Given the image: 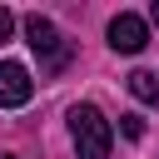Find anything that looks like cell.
<instances>
[{"label":"cell","instance_id":"8","mask_svg":"<svg viewBox=\"0 0 159 159\" xmlns=\"http://www.w3.org/2000/svg\"><path fill=\"white\" fill-rule=\"evenodd\" d=\"M149 20H154V25H159V0H154V10H149Z\"/></svg>","mask_w":159,"mask_h":159},{"label":"cell","instance_id":"1","mask_svg":"<svg viewBox=\"0 0 159 159\" xmlns=\"http://www.w3.org/2000/svg\"><path fill=\"white\" fill-rule=\"evenodd\" d=\"M70 139H75L80 159H109L114 129H109V119H104L94 104H75V109H70Z\"/></svg>","mask_w":159,"mask_h":159},{"label":"cell","instance_id":"7","mask_svg":"<svg viewBox=\"0 0 159 159\" xmlns=\"http://www.w3.org/2000/svg\"><path fill=\"white\" fill-rule=\"evenodd\" d=\"M10 30H15V15H10V10H0V45L10 40Z\"/></svg>","mask_w":159,"mask_h":159},{"label":"cell","instance_id":"4","mask_svg":"<svg viewBox=\"0 0 159 159\" xmlns=\"http://www.w3.org/2000/svg\"><path fill=\"white\" fill-rule=\"evenodd\" d=\"M30 94H35L30 70H25V65H15V60H0V104H5V109H15V104H25Z\"/></svg>","mask_w":159,"mask_h":159},{"label":"cell","instance_id":"5","mask_svg":"<svg viewBox=\"0 0 159 159\" xmlns=\"http://www.w3.org/2000/svg\"><path fill=\"white\" fill-rule=\"evenodd\" d=\"M129 94L149 104V99H159V80H154L149 70H134V75H129Z\"/></svg>","mask_w":159,"mask_h":159},{"label":"cell","instance_id":"3","mask_svg":"<svg viewBox=\"0 0 159 159\" xmlns=\"http://www.w3.org/2000/svg\"><path fill=\"white\" fill-rule=\"evenodd\" d=\"M144 40H149V25H144L139 15L119 10V15L109 20V50H119V55H139Z\"/></svg>","mask_w":159,"mask_h":159},{"label":"cell","instance_id":"2","mask_svg":"<svg viewBox=\"0 0 159 159\" xmlns=\"http://www.w3.org/2000/svg\"><path fill=\"white\" fill-rule=\"evenodd\" d=\"M25 40H30V50L40 55V75H60V70L70 65V45L60 40V30H55L45 15H25Z\"/></svg>","mask_w":159,"mask_h":159},{"label":"cell","instance_id":"6","mask_svg":"<svg viewBox=\"0 0 159 159\" xmlns=\"http://www.w3.org/2000/svg\"><path fill=\"white\" fill-rule=\"evenodd\" d=\"M119 129H124L129 139H139V134H144V119H139V114H124V119H119Z\"/></svg>","mask_w":159,"mask_h":159},{"label":"cell","instance_id":"9","mask_svg":"<svg viewBox=\"0 0 159 159\" xmlns=\"http://www.w3.org/2000/svg\"><path fill=\"white\" fill-rule=\"evenodd\" d=\"M5 159H15V154H5Z\"/></svg>","mask_w":159,"mask_h":159}]
</instances>
